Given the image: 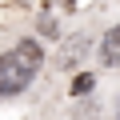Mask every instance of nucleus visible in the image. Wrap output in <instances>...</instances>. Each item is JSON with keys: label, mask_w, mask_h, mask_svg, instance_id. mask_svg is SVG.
<instances>
[{"label": "nucleus", "mask_w": 120, "mask_h": 120, "mask_svg": "<svg viewBox=\"0 0 120 120\" xmlns=\"http://www.w3.org/2000/svg\"><path fill=\"white\" fill-rule=\"evenodd\" d=\"M40 60H44V48L36 40H20L12 52L0 56V96H12V92H24L28 80L36 76L40 68Z\"/></svg>", "instance_id": "obj_1"}, {"label": "nucleus", "mask_w": 120, "mask_h": 120, "mask_svg": "<svg viewBox=\"0 0 120 120\" xmlns=\"http://www.w3.org/2000/svg\"><path fill=\"white\" fill-rule=\"evenodd\" d=\"M100 60H104V64H120V24L104 32V40H100Z\"/></svg>", "instance_id": "obj_2"}, {"label": "nucleus", "mask_w": 120, "mask_h": 120, "mask_svg": "<svg viewBox=\"0 0 120 120\" xmlns=\"http://www.w3.org/2000/svg\"><path fill=\"white\" fill-rule=\"evenodd\" d=\"M60 4H72V0H60Z\"/></svg>", "instance_id": "obj_5"}, {"label": "nucleus", "mask_w": 120, "mask_h": 120, "mask_svg": "<svg viewBox=\"0 0 120 120\" xmlns=\"http://www.w3.org/2000/svg\"><path fill=\"white\" fill-rule=\"evenodd\" d=\"M88 88H92V76H88V72H80V76L72 80V96H84Z\"/></svg>", "instance_id": "obj_4"}, {"label": "nucleus", "mask_w": 120, "mask_h": 120, "mask_svg": "<svg viewBox=\"0 0 120 120\" xmlns=\"http://www.w3.org/2000/svg\"><path fill=\"white\" fill-rule=\"evenodd\" d=\"M84 48H88V40H84V36H76V40H72V44H68L64 52H60V68H72L76 60L84 56Z\"/></svg>", "instance_id": "obj_3"}]
</instances>
